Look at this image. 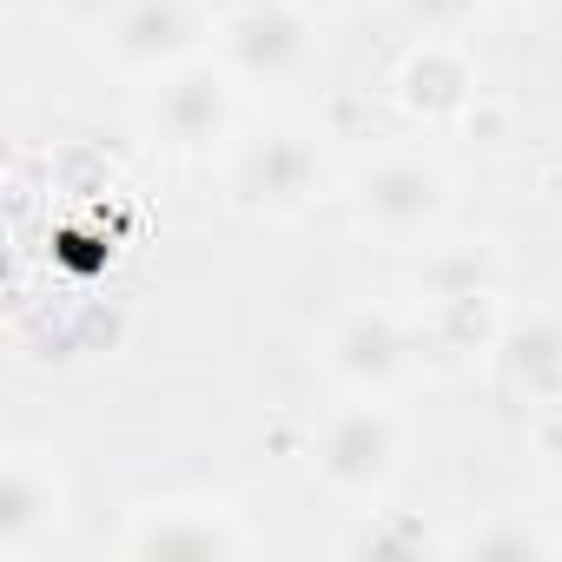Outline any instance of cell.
I'll return each instance as SVG.
<instances>
[{
	"mask_svg": "<svg viewBox=\"0 0 562 562\" xmlns=\"http://www.w3.org/2000/svg\"><path fill=\"white\" fill-rule=\"evenodd\" d=\"M476 8H483V0H397V14H404L424 41H457Z\"/></svg>",
	"mask_w": 562,
	"mask_h": 562,
	"instance_id": "9a60e30c",
	"label": "cell"
},
{
	"mask_svg": "<svg viewBox=\"0 0 562 562\" xmlns=\"http://www.w3.org/2000/svg\"><path fill=\"white\" fill-rule=\"evenodd\" d=\"M60 8V21H74V27H113L120 14H126V0H54Z\"/></svg>",
	"mask_w": 562,
	"mask_h": 562,
	"instance_id": "e0dca14e",
	"label": "cell"
},
{
	"mask_svg": "<svg viewBox=\"0 0 562 562\" xmlns=\"http://www.w3.org/2000/svg\"><path fill=\"white\" fill-rule=\"evenodd\" d=\"M318 54V21L305 0H238L218 21V67L238 87H278L299 80Z\"/></svg>",
	"mask_w": 562,
	"mask_h": 562,
	"instance_id": "7a4b0ae2",
	"label": "cell"
},
{
	"mask_svg": "<svg viewBox=\"0 0 562 562\" xmlns=\"http://www.w3.org/2000/svg\"><path fill=\"white\" fill-rule=\"evenodd\" d=\"M212 41V21L199 14V0H126V14L106 27V47L126 74H172L186 60H199V47Z\"/></svg>",
	"mask_w": 562,
	"mask_h": 562,
	"instance_id": "52a82bcc",
	"label": "cell"
},
{
	"mask_svg": "<svg viewBox=\"0 0 562 562\" xmlns=\"http://www.w3.org/2000/svg\"><path fill=\"white\" fill-rule=\"evenodd\" d=\"M351 212H358L364 232H378V238H391V245H417V238H430V232L443 225V212H450V179H443V166H430V159H417V153H391V159H378V166L358 172Z\"/></svg>",
	"mask_w": 562,
	"mask_h": 562,
	"instance_id": "3957f363",
	"label": "cell"
},
{
	"mask_svg": "<svg viewBox=\"0 0 562 562\" xmlns=\"http://www.w3.org/2000/svg\"><path fill=\"white\" fill-rule=\"evenodd\" d=\"M120 549L126 555H199V562H218V555H245L251 549V529L238 522V509L205 503V496H186V503L139 509Z\"/></svg>",
	"mask_w": 562,
	"mask_h": 562,
	"instance_id": "ba28073f",
	"label": "cell"
},
{
	"mask_svg": "<svg viewBox=\"0 0 562 562\" xmlns=\"http://www.w3.org/2000/svg\"><path fill=\"white\" fill-rule=\"evenodd\" d=\"M417 345H424V338H417L391 305H358V312H345V318L331 325V338H325V371H331L351 397H384V391L411 371Z\"/></svg>",
	"mask_w": 562,
	"mask_h": 562,
	"instance_id": "8992f818",
	"label": "cell"
},
{
	"mask_svg": "<svg viewBox=\"0 0 562 562\" xmlns=\"http://www.w3.org/2000/svg\"><path fill=\"white\" fill-rule=\"evenodd\" d=\"M60 470L41 450H8V470H0V555L21 562L41 549V536L60 529Z\"/></svg>",
	"mask_w": 562,
	"mask_h": 562,
	"instance_id": "9c48e42d",
	"label": "cell"
},
{
	"mask_svg": "<svg viewBox=\"0 0 562 562\" xmlns=\"http://www.w3.org/2000/svg\"><path fill=\"white\" fill-rule=\"evenodd\" d=\"M536 450H542V470L562 483V397L542 404V417H536Z\"/></svg>",
	"mask_w": 562,
	"mask_h": 562,
	"instance_id": "2e32d148",
	"label": "cell"
},
{
	"mask_svg": "<svg viewBox=\"0 0 562 562\" xmlns=\"http://www.w3.org/2000/svg\"><path fill=\"white\" fill-rule=\"evenodd\" d=\"M457 555H555L562 536L536 529V522H516V516H496V522H476L470 536L450 542Z\"/></svg>",
	"mask_w": 562,
	"mask_h": 562,
	"instance_id": "4fadbf2b",
	"label": "cell"
},
{
	"mask_svg": "<svg viewBox=\"0 0 562 562\" xmlns=\"http://www.w3.org/2000/svg\"><path fill=\"white\" fill-rule=\"evenodd\" d=\"M476 100V74L457 54V41H424L404 67H397V106L411 120H457Z\"/></svg>",
	"mask_w": 562,
	"mask_h": 562,
	"instance_id": "8fae6325",
	"label": "cell"
},
{
	"mask_svg": "<svg viewBox=\"0 0 562 562\" xmlns=\"http://www.w3.org/2000/svg\"><path fill=\"white\" fill-rule=\"evenodd\" d=\"M417 305H443V299H483L496 292V258L490 245H430L411 271Z\"/></svg>",
	"mask_w": 562,
	"mask_h": 562,
	"instance_id": "7c38bea8",
	"label": "cell"
},
{
	"mask_svg": "<svg viewBox=\"0 0 562 562\" xmlns=\"http://www.w3.org/2000/svg\"><path fill=\"white\" fill-rule=\"evenodd\" d=\"M146 120L166 146L179 153H205L218 139H232V120H238V80L218 67V60H186L172 74L153 80V100H146Z\"/></svg>",
	"mask_w": 562,
	"mask_h": 562,
	"instance_id": "277c9868",
	"label": "cell"
},
{
	"mask_svg": "<svg viewBox=\"0 0 562 562\" xmlns=\"http://www.w3.org/2000/svg\"><path fill=\"white\" fill-rule=\"evenodd\" d=\"M325 186V153L312 146V133H292V126H278L265 139H251L232 166V192L245 212L258 218H292L318 199Z\"/></svg>",
	"mask_w": 562,
	"mask_h": 562,
	"instance_id": "5b68a950",
	"label": "cell"
},
{
	"mask_svg": "<svg viewBox=\"0 0 562 562\" xmlns=\"http://www.w3.org/2000/svg\"><path fill=\"white\" fill-rule=\"evenodd\" d=\"M397 463H404V424H397L378 397L338 404V411L318 424V437H312V470H318L325 490L345 496V503L384 496L391 476H397Z\"/></svg>",
	"mask_w": 562,
	"mask_h": 562,
	"instance_id": "6da1fadb",
	"label": "cell"
},
{
	"mask_svg": "<svg viewBox=\"0 0 562 562\" xmlns=\"http://www.w3.org/2000/svg\"><path fill=\"white\" fill-rule=\"evenodd\" d=\"M351 555H424V549H437V536L424 529V522H411V516H397V509H378L351 542H345Z\"/></svg>",
	"mask_w": 562,
	"mask_h": 562,
	"instance_id": "5bb4252c",
	"label": "cell"
},
{
	"mask_svg": "<svg viewBox=\"0 0 562 562\" xmlns=\"http://www.w3.org/2000/svg\"><path fill=\"white\" fill-rule=\"evenodd\" d=\"M496 358H503V378L516 397H529L536 411L562 397V312H529V318H509L496 331Z\"/></svg>",
	"mask_w": 562,
	"mask_h": 562,
	"instance_id": "30bf717a",
	"label": "cell"
}]
</instances>
